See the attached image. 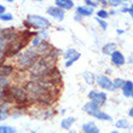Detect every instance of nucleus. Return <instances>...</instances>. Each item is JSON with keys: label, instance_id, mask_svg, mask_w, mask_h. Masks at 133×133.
<instances>
[{"label": "nucleus", "instance_id": "1", "mask_svg": "<svg viewBox=\"0 0 133 133\" xmlns=\"http://www.w3.org/2000/svg\"><path fill=\"white\" fill-rule=\"evenodd\" d=\"M39 57H40V53L35 49H30L22 52V55L18 57L17 61L19 69H28V68L33 66V64L39 59Z\"/></svg>", "mask_w": 133, "mask_h": 133}, {"label": "nucleus", "instance_id": "2", "mask_svg": "<svg viewBox=\"0 0 133 133\" xmlns=\"http://www.w3.org/2000/svg\"><path fill=\"white\" fill-rule=\"evenodd\" d=\"M25 25L28 27H34V28H42L45 29L50 27V21L42 16H36V15H29L28 19L25 21Z\"/></svg>", "mask_w": 133, "mask_h": 133}, {"label": "nucleus", "instance_id": "3", "mask_svg": "<svg viewBox=\"0 0 133 133\" xmlns=\"http://www.w3.org/2000/svg\"><path fill=\"white\" fill-rule=\"evenodd\" d=\"M9 90H10V95L12 101H16L17 103H21V104L28 102V93L25 91V88L14 86V87L9 88Z\"/></svg>", "mask_w": 133, "mask_h": 133}, {"label": "nucleus", "instance_id": "4", "mask_svg": "<svg viewBox=\"0 0 133 133\" xmlns=\"http://www.w3.org/2000/svg\"><path fill=\"white\" fill-rule=\"evenodd\" d=\"M88 98L91 99L92 103H95L99 107V105H103L107 101V95L104 92H101V91H91L88 93Z\"/></svg>", "mask_w": 133, "mask_h": 133}, {"label": "nucleus", "instance_id": "5", "mask_svg": "<svg viewBox=\"0 0 133 133\" xmlns=\"http://www.w3.org/2000/svg\"><path fill=\"white\" fill-rule=\"evenodd\" d=\"M97 84L102 88H105V90H109V91H114L112 81H110V79L108 76H105V75H99L97 77Z\"/></svg>", "mask_w": 133, "mask_h": 133}, {"label": "nucleus", "instance_id": "6", "mask_svg": "<svg viewBox=\"0 0 133 133\" xmlns=\"http://www.w3.org/2000/svg\"><path fill=\"white\" fill-rule=\"evenodd\" d=\"M47 14H49L50 16H52L53 18H56L57 21L64 19V11L61 10L59 7H57V6H50L49 9H47Z\"/></svg>", "mask_w": 133, "mask_h": 133}, {"label": "nucleus", "instance_id": "7", "mask_svg": "<svg viewBox=\"0 0 133 133\" xmlns=\"http://www.w3.org/2000/svg\"><path fill=\"white\" fill-rule=\"evenodd\" d=\"M111 62L112 64H115L117 66H121L125 64V57L120 51H115V52L111 55Z\"/></svg>", "mask_w": 133, "mask_h": 133}, {"label": "nucleus", "instance_id": "8", "mask_svg": "<svg viewBox=\"0 0 133 133\" xmlns=\"http://www.w3.org/2000/svg\"><path fill=\"white\" fill-rule=\"evenodd\" d=\"M84 110H85V112H87L88 115L95 116L99 111V107L97 104H95V103H92V102H88V103L85 104Z\"/></svg>", "mask_w": 133, "mask_h": 133}, {"label": "nucleus", "instance_id": "9", "mask_svg": "<svg viewBox=\"0 0 133 133\" xmlns=\"http://www.w3.org/2000/svg\"><path fill=\"white\" fill-rule=\"evenodd\" d=\"M84 133H99V128L96 126L95 122H87L82 126Z\"/></svg>", "mask_w": 133, "mask_h": 133}, {"label": "nucleus", "instance_id": "10", "mask_svg": "<svg viewBox=\"0 0 133 133\" xmlns=\"http://www.w3.org/2000/svg\"><path fill=\"white\" fill-rule=\"evenodd\" d=\"M123 95L126 97H132L133 96V84L132 81H125V84L122 86Z\"/></svg>", "mask_w": 133, "mask_h": 133}, {"label": "nucleus", "instance_id": "11", "mask_svg": "<svg viewBox=\"0 0 133 133\" xmlns=\"http://www.w3.org/2000/svg\"><path fill=\"white\" fill-rule=\"evenodd\" d=\"M56 4H57V7H59L61 10H63V9L69 10V9H71L74 6V3L71 0H57Z\"/></svg>", "mask_w": 133, "mask_h": 133}, {"label": "nucleus", "instance_id": "12", "mask_svg": "<svg viewBox=\"0 0 133 133\" xmlns=\"http://www.w3.org/2000/svg\"><path fill=\"white\" fill-rule=\"evenodd\" d=\"M76 12L79 16H91L92 14H93V9H91V7H87V6H79L76 9Z\"/></svg>", "mask_w": 133, "mask_h": 133}, {"label": "nucleus", "instance_id": "13", "mask_svg": "<svg viewBox=\"0 0 133 133\" xmlns=\"http://www.w3.org/2000/svg\"><path fill=\"white\" fill-rule=\"evenodd\" d=\"M103 53L104 55H112V53L116 51V44L114 42H110V44H107V45L103 47Z\"/></svg>", "mask_w": 133, "mask_h": 133}, {"label": "nucleus", "instance_id": "14", "mask_svg": "<svg viewBox=\"0 0 133 133\" xmlns=\"http://www.w3.org/2000/svg\"><path fill=\"white\" fill-rule=\"evenodd\" d=\"M74 121H75L74 117H66V119L62 120L61 126H62V128H64V130H69L70 127H71V125L74 123Z\"/></svg>", "mask_w": 133, "mask_h": 133}, {"label": "nucleus", "instance_id": "15", "mask_svg": "<svg viewBox=\"0 0 133 133\" xmlns=\"http://www.w3.org/2000/svg\"><path fill=\"white\" fill-rule=\"evenodd\" d=\"M14 71V68L11 65H0V75L3 76H7Z\"/></svg>", "mask_w": 133, "mask_h": 133}, {"label": "nucleus", "instance_id": "16", "mask_svg": "<svg viewBox=\"0 0 133 133\" xmlns=\"http://www.w3.org/2000/svg\"><path fill=\"white\" fill-rule=\"evenodd\" d=\"M7 87H9V80H7V77L0 75V91H4Z\"/></svg>", "mask_w": 133, "mask_h": 133}, {"label": "nucleus", "instance_id": "17", "mask_svg": "<svg viewBox=\"0 0 133 133\" xmlns=\"http://www.w3.org/2000/svg\"><path fill=\"white\" fill-rule=\"evenodd\" d=\"M95 117H97V119H101V120H104V121H111V117H110V115H108V114H105V112L101 111V110H99V111L96 114Z\"/></svg>", "mask_w": 133, "mask_h": 133}, {"label": "nucleus", "instance_id": "18", "mask_svg": "<svg viewBox=\"0 0 133 133\" xmlns=\"http://www.w3.org/2000/svg\"><path fill=\"white\" fill-rule=\"evenodd\" d=\"M84 79H85V81L90 85H92L93 82H95V76H93V74H91L90 71L84 73Z\"/></svg>", "mask_w": 133, "mask_h": 133}, {"label": "nucleus", "instance_id": "19", "mask_svg": "<svg viewBox=\"0 0 133 133\" xmlns=\"http://www.w3.org/2000/svg\"><path fill=\"white\" fill-rule=\"evenodd\" d=\"M79 58H80V53H75V55H74V56L73 57H70V58H69V59H68V62H66V63H65V66H70V65H71V64H73L74 63V62H75V61H77V59H79Z\"/></svg>", "mask_w": 133, "mask_h": 133}, {"label": "nucleus", "instance_id": "20", "mask_svg": "<svg viewBox=\"0 0 133 133\" xmlns=\"http://www.w3.org/2000/svg\"><path fill=\"white\" fill-rule=\"evenodd\" d=\"M0 133H16V131L10 126H0Z\"/></svg>", "mask_w": 133, "mask_h": 133}, {"label": "nucleus", "instance_id": "21", "mask_svg": "<svg viewBox=\"0 0 133 133\" xmlns=\"http://www.w3.org/2000/svg\"><path fill=\"white\" fill-rule=\"evenodd\" d=\"M123 84H125V81L122 80V79H116V80H114L112 81V86H114V90L115 88H122V86H123Z\"/></svg>", "mask_w": 133, "mask_h": 133}, {"label": "nucleus", "instance_id": "22", "mask_svg": "<svg viewBox=\"0 0 133 133\" xmlns=\"http://www.w3.org/2000/svg\"><path fill=\"white\" fill-rule=\"evenodd\" d=\"M116 127H117V128H127V127H128L127 120H123V119L119 120V121L116 122Z\"/></svg>", "mask_w": 133, "mask_h": 133}, {"label": "nucleus", "instance_id": "23", "mask_svg": "<svg viewBox=\"0 0 133 133\" xmlns=\"http://www.w3.org/2000/svg\"><path fill=\"white\" fill-rule=\"evenodd\" d=\"M75 53H76V51H75L74 49L68 50V51H66V52L64 53V58H66V59H69L70 57H73L74 55H75Z\"/></svg>", "mask_w": 133, "mask_h": 133}, {"label": "nucleus", "instance_id": "24", "mask_svg": "<svg viewBox=\"0 0 133 133\" xmlns=\"http://www.w3.org/2000/svg\"><path fill=\"white\" fill-rule=\"evenodd\" d=\"M12 15L11 14H3V15H0V19L1 21H11L12 19Z\"/></svg>", "mask_w": 133, "mask_h": 133}, {"label": "nucleus", "instance_id": "25", "mask_svg": "<svg viewBox=\"0 0 133 133\" xmlns=\"http://www.w3.org/2000/svg\"><path fill=\"white\" fill-rule=\"evenodd\" d=\"M41 41H42V40L39 38L38 35H36V36H35V38L32 40V44H33V46H34V47H38V46L41 44Z\"/></svg>", "mask_w": 133, "mask_h": 133}, {"label": "nucleus", "instance_id": "26", "mask_svg": "<svg viewBox=\"0 0 133 133\" xmlns=\"http://www.w3.org/2000/svg\"><path fill=\"white\" fill-rule=\"evenodd\" d=\"M97 15H98V18H99V19H101V18H107L109 16L108 12H107L105 10H99L98 12H97Z\"/></svg>", "mask_w": 133, "mask_h": 133}, {"label": "nucleus", "instance_id": "27", "mask_svg": "<svg viewBox=\"0 0 133 133\" xmlns=\"http://www.w3.org/2000/svg\"><path fill=\"white\" fill-rule=\"evenodd\" d=\"M7 115H9V111H7L6 109L0 108V120H3V119H5V117H7Z\"/></svg>", "mask_w": 133, "mask_h": 133}, {"label": "nucleus", "instance_id": "28", "mask_svg": "<svg viewBox=\"0 0 133 133\" xmlns=\"http://www.w3.org/2000/svg\"><path fill=\"white\" fill-rule=\"evenodd\" d=\"M97 22H98V23H99V25H101V27H102V28H103V29H104V30H105V29H107V27H108V24H107V22H104V21H103V19H99L98 17H97Z\"/></svg>", "mask_w": 133, "mask_h": 133}, {"label": "nucleus", "instance_id": "29", "mask_svg": "<svg viewBox=\"0 0 133 133\" xmlns=\"http://www.w3.org/2000/svg\"><path fill=\"white\" fill-rule=\"evenodd\" d=\"M86 4H87V7H91V9H93V7H96L97 5H98L96 1H90V0H87V1H86Z\"/></svg>", "mask_w": 133, "mask_h": 133}, {"label": "nucleus", "instance_id": "30", "mask_svg": "<svg viewBox=\"0 0 133 133\" xmlns=\"http://www.w3.org/2000/svg\"><path fill=\"white\" fill-rule=\"evenodd\" d=\"M108 4H110V5H112V6H117V5H120V4H122V1H119V0H110Z\"/></svg>", "mask_w": 133, "mask_h": 133}, {"label": "nucleus", "instance_id": "31", "mask_svg": "<svg viewBox=\"0 0 133 133\" xmlns=\"http://www.w3.org/2000/svg\"><path fill=\"white\" fill-rule=\"evenodd\" d=\"M5 14V6H3V5H0V15Z\"/></svg>", "mask_w": 133, "mask_h": 133}, {"label": "nucleus", "instance_id": "32", "mask_svg": "<svg viewBox=\"0 0 133 133\" xmlns=\"http://www.w3.org/2000/svg\"><path fill=\"white\" fill-rule=\"evenodd\" d=\"M127 11L130 12V15H131V16H132V15H133V7H132V6H131L130 9H127Z\"/></svg>", "mask_w": 133, "mask_h": 133}, {"label": "nucleus", "instance_id": "33", "mask_svg": "<svg viewBox=\"0 0 133 133\" xmlns=\"http://www.w3.org/2000/svg\"><path fill=\"white\" fill-rule=\"evenodd\" d=\"M75 19H76V21H81V19H82V17H81V16H79V15H76V16H75Z\"/></svg>", "mask_w": 133, "mask_h": 133}, {"label": "nucleus", "instance_id": "34", "mask_svg": "<svg viewBox=\"0 0 133 133\" xmlns=\"http://www.w3.org/2000/svg\"><path fill=\"white\" fill-rule=\"evenodd\" d=\"M117 34H123V29H117Z\"/></svg>", "mask_w": 133, "mask_h": 133}, {"label": "nucleus", "instance_id": "35", "mask_svg": "<svg viewBox=\"0 0 133 133\" xmlns=\"http://www.w3.org/2000/svg\"><path fill=\"white\" fill-rule=\"evenodd\" d=\"M132 110H133V109L131 108V109H130V111H128V114H130V116H132V115H133V111H132Z\"/></svg>", "mask_w": 133, "mask_h": 133}, {"label": "nucleus", "instance_id": "36", "mask_svg": "<svg viewBox=\"0 0 133 133\" xmlns=\"http://www.w3.org/2000/svg\"><path fill=\"white\" fill-rule=\"evenodd\" d=\"M109 14H110V15H115V11H114V10H111V11H110V12H109ZM108 14V15H109Z\"/></svg>", "mask_w": 133, "mask_h": 133}, {"label": "nucleus", "instance_id": "37", "mask_svg": "<svg viewBox=\"0 0 133 133\" xmlns=\"http://www.w3.org/2000/svg\"><path fill=\"white\" fill-rule=\"evenodd\" d=\"M111 133H119V132H117V131H112Z\"/></svg>", "mask_w": 133, "mask_h": 133}, {"label": "nucleus", "instance_id": "38", "mask_svg": "<svg viewBox=\"0 0 133 133\" xmlns=\"http://www.w3.org/2000/svg\"><path fill=\"white\" fill-rule=\"evenodd\" d=\"M70 133H75V132H70Z\"/></svg>", "mask_w": 133, "mask_h": 133}, {"label": "nucleus", "instance_id": "39", "mask_svg": "<svg viewBox=\"0 0 133 133\" xmlns=\"http://www.w3.org/2000/svg\"><path fill=\"white\" fill-rule=\"evenodd\" d=\"M32 133H36V132H32Z\"/></svg>", "mask_w": 133, "mask_h": 133}]
</instances>
